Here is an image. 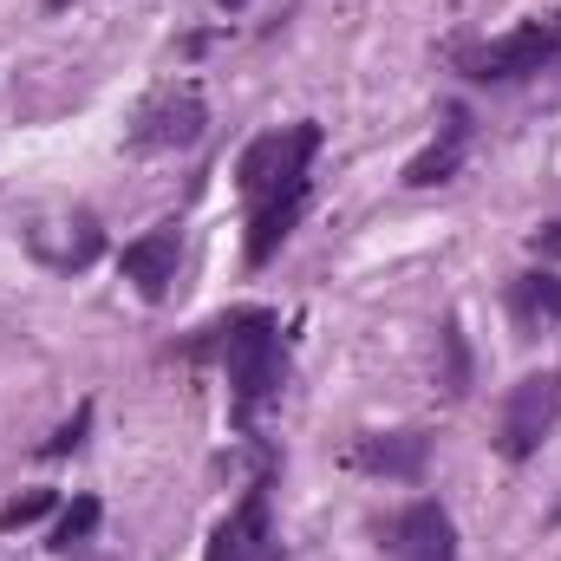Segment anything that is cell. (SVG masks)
Masks as SVG:
<instances>
[{"label":"cell","mask_w":561,"mask_h":561,"mask_svg":"<svg viewBox=\"0 0 561 561\" xmlns=\"http://www.w3.org/2000/svg\"><path fill=\"white\" fill-rule=\"evenodd\" d=\"M85 431H92V405H79V419L59 424V431H53L39 450H46V457H66V450H79V444H85Z\"/></svg>","instance_id":"obj_16"},{"label":"cell","mask_w":561,"mask_h":561,"mask_svg":"<svg viewBox=\"0 0 561 561\" xmlns=\"http://www.w3.org/2000/svg\"><path fill=\"white\" fill-rule=\"evenodd\" d=\"M556 59H561V13H542V20H529V26H516V33H503V39H490L477 53H463V72L477 85H516V79L549 72Z\"/></svg>","instance_id":"obj_2"},{"label":"cell","mask_w":561,"mask_h":561,"mask_svg":"<svg viewBox=\"0 0 561 561\" xmlns=\"http://www.w3.org/2000/svg\"><path fill=\"white\" fill-rule=\"evenodd\" d=\"M222 346L229 366V392H236V419H255V405H268L287 379V353H280V320L268 307H242L216 327H203V340H190V353Z\"/></svg>","instance_id":"obj_1"},{"label":"cell","mask_w":561,"mask_h":561,"mask_svg":"<svg viewBox=\"0 0 561 561\" xmlns=\"http://www.w3.org/2000/svg\"><path fill=\"white\" fill-rule=\"evenodd\" d=\"M353 463L373 477H392V483H419L431 470V431H373L353 444Z\"/></svg>","instance_id":"obj_8"},{"label":"cell","mask_w":561,"mask_h":561,"mask_svg":"<svg viewBox=\"0 0 561 561\" xmlns=\"http://www.w3.org/2000/svg\"><path fill=\"white\" fill-rule=\"evenodd\" d=\"M556 419H561V373H529V379H516L510 399H503V419H496V450H503L510 463H529V457L542 450V437L556 431Z\"/></svg>","instance_id":"obj_3"},{"label":"cell","mask_w":561,"mask_h":561,"mask_svg":"<svg viewBox=\"0 0 561 561\" xmlns=\"http://www.w3.org/2000/svg\"><path fill=\"white\" fill-rule=\"evenodd\" d=\"M510 313L523 333H542L561 320V275L556 268H529V275L510 280Z\"/></svg>","instance_id":"obj_12"},{"label":"cell","mask_w":561,"mask_h":561,"mask_svg":"<svg viewBox=\"0 0 561 561\" xmlns=\"http://www.w3.org/2000/svg\"><path fill=\"white\" fill-rule=\"evenodd\" d=\"M216 7H222V13H236V7H249V0H216Z\"/></svg>","instance_id":"obj_18"},{"label":"cell","mask_w":561,"mask_h":561,"mask_svg":"<svg viewBox=\"0 0 561 561\" xmlns=\"http://www.w3.org/2000/svg\"><path fill=\"white\" fill-rule=\"evenodd\" d=\"M386 549H392V561H457V529H450L444 503L424 496L412 510H399L386 529Z\"/></svg>","instance_id":"obj_7"},{"label":"cell","mask_w":561,"mask_h":561,"mask_svg":"<svg viewBox=\"0 0 561 561\" xmlns=\"http://www.w3.org/2000/svg\"><path fill=\"white\" fill-rule=\"evenodd\" d=\"M46 7H66V0H46Z\"/></svg>","instance_id":"obj_19"},{"label":"cell","mask_w":561,"mask_h":561,"mask_svg":"<svg viewBox=\"0 0 561 561\" xmlns=\"http://www.w3.org/2000/svg\"><path fill=\"white\" fill-rule=\"evenodd\" d=\"M463 150H470V112L457 105V112L444 118V138L431 144V150H419V157L405 163V183H412V190H431V183H450V176L463 170Z\"/></svg>","instance_id":"obj_11"},{"label":"cell","mask_w":561,"mask_h":561,"mask_svg":"<svg viewBox=\"0 0 561 561\" xmlns=\"http://www.w3.org/2000/svg\"><path fill=\"white\" fill-rule=\"evenodd\" d=\"M203 125H209V105H203V92L196 85H163L157 99H144L138 118H131V150H183V144L203 138Z\"/></svg>","instance_id":"obj_4"},{"label":"cell","mask_w":561,"mask_h":561,"mask_svg":"<svg viewBox=\"0 0 561 561\" xmlns=\"http://www.w3.org/2000/svg\"><path fill=\"white\" fill-rule=\"evenodd\" d=\"M313 150H320V125H287V131H268V138H255L249 150H242L236 183L262 203L275 183H287V176H307Z\"/></svg>","instance_id":"obj_5"},{"label":"cell","mask_w":561,"mask_h":561,"mask_svg":"<svg viewBox=\"0 0 561 561\" xmlns=\"http://www.w3.org/2000/svg\"><path fill=\"white\" fill-rule=\"evenodd\" d=\"M176 262H183V236H176V222H157L150 236L125 242V255H118L125 280H138L144 300H163V294H170V280H176Z\"/></svg>","instance_id":"obj_9"},{"label":"cell","mask_w":561,"mask_h":561,"mask_svg":"<svg viewBox=\"0 0 561 561\" xmlns=\"http://www.w3.org/2000/svg\"><path fill=\"white\" fill-rule=\"evenodd\" d=\"M99 516H105V510H99V496H72V510H66V516L53 523V536H46V542H53L59 556H72L79 542H92V529H99Z\"/></svg>","instance_id":"obj_14"},{"label":"cell","mask_w":561,"mask_h":561,"mask_svg":"<svg viewBox=\"0 0 561 561\" xmlns=\"http://www.w3.org/2000/svg\"><path fill=\"white\" fill-rule=\"evenodd\" d=\"M556 516H561V503H556Z\"/></svg>","instance_id":"obj_20"},{"label":"cell","mask_w":561,"mask_h":561,"mask_svg":"<svg viewBox=\"0 0 561 561\" xmlns=\"http://www.w3.org/2000/svg\"><path fill=\"white\" fill-rule=\"evenodd\" d=\"M437 353H444V373H437L444 399H463V392H470V379H477V366H470V340H463V327H457V320H444V327H437Z\"/></svg>","instance_id":"obj_13"},{"label":"cell","mask_w":561,"mask_h":561,"mask_svg":"<svg viewBox=\"0 0 561 561\" xmlns=\"http://www.w3.org/2000/svg\"><path fill=\"white\" fill-rule=\"evenodd\" d=\"M203 561H275V536H268V490L255 483L209 536Z\"/></svg>","instance_id":"obj_6"},{"label":"cell","mask_w":561,"mask_h":561,"mask_svg":"<svg viewBox=\"0 0 561 561\" xmlns=\"http://www.w3.org/2000/svg\"><path fill=\"white\" fill-rule=\"evenodd\" d=\"M300 209H307V176H287V183H275V190L255 203V216H249V262H255V268L275 262V249L294 236Z\"/></svg>","instance_id":"obj_10"},{"label":"cell","mask_w":561,"mask_h":561,"mask_svg":"<svg viewBox=\"0 0 561 561\" xmlns=\"http://www.w3.org/2000/svg\"><path fill=\"white\" fill-rule=\"evenodd\" d=\"M53 490H26V496H13V503H0V529H26V523H39V516H53Z\"/></svg>","instance_id":"obj_15"},{"label":"cell","mask_w":561,"mask_h":561,"mask_svg":"<svg viewBox=\"0 0 561 561\" xmlns=\"http://www.w3.org/2000/svg\"><path fill=\"white\" fill-rule=\"evenodd\" d=\"M542 262H561V222H549V229H536V242H529Z\"/></svg>","instance_id":"obj_17"}]
</instances>
